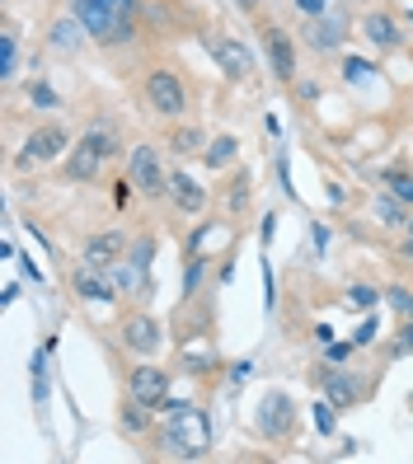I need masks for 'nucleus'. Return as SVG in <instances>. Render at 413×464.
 <instances>
[{"instance_id":"f257e3e1","label":"nucleus","mask_w":413,"mask_h":464,"mask_svg":"<svg viewBox=\"0 0 413 464\" xmlns=\"http://www.w3.org/2000/svg\"><path fill=\"white\" fill-rule=\"evenodd\" d=\"M75 19L103 47H127L136 38V0H75Z\"/></svg>"},{"instance_id":"f03ea898","label":"nucleus","mask_w":413,"mask_h":464,"mask_svg":"<svg viewBox=\"0 0 413 464\" xmlns=\"http://www.w3.org/2000/svg\"><path fill=\"white\" fill-rule=\"evenodd\" d=\"M155 441H160L155 455H164V459H198V455H207L211 436H207V422H202L198 408H188L179 418H164Z\"/></svg>"},{"instance_id":"7ed1b4c3","label":"nucleus","mask_w":413,"mask_h":464,"mask_svg":"<svg viewBox=\"0 0 413 464\" xmlns=\"http://www.w3.org/2000/svg\"><path fill=\"white\" fill-rule=\"evenodd\" d=\"M113 155H118V136L103 131V127H90V131L66 150V179H71V183H94V179L108 169V160H113Z\"/></svg>"},{"instance_id":"20e7f679","label":"nucleus","mask_w":413,"mask_h":464,"mask_svg":"<svg viewBox=\"0 0 413 464\" xmlns=\"http://www.w3.org/2000/svg\"><path fill=\"white\" fill-rule=\"evenodd\" d=\"M254 431L263 436L268 446H287L296 436V399L287 390H268L259 399V413H254Z\"/></svg>"},{"instance_id":"39448f33","label":"nucleus","mask_w":413,"mask_h":464,"mask_svg":"<svg viewBox=\"0 0 413 464\" xmlns=\"http://www.w3.org/2000/svg\"><path fill=\"white\" fill-rule=\"evenodd\" d=\"M71 146H75V141H71V131H66L62 122H43V127H34L29 136H24V150L15 155V165H19V169L52 165V160H62Z\"/></svg>"},{"instance_id":"423d86ee","label":"nucleus","mask_w":413,"mask_h":464,"mask_svg":"<svg viewBox=\"0 0 413 464\" xmlns=\"http://www.w3.org/2000/svg\"><path fill=\"white\" fill-rule=\"evenodd\" d=\"M127 183L142 198H170V174H164V160L155 146H136L127 160Z\"/></svg>"},{"instance_id":"0eeeda50","label":"nucleus","mask_w":413,"mask_h":464,"mask_svg":"<svg viewBox=\"0 0 413 464\" xmlns=\"http://www.w3.org/2000/svg\"><path fill=\"white\" fill-rule=\"evenodd\" d=\"M146 103L155 108L160 118H183L188 113V85L170 71V66H155L146 75Z\"/></svg>"},{"instance_id":"6e6552de","label":"nucleus","mask_w":413,"mask_h":464,"mask_svg":"<svg viewBox=\"0 0 413 464\" xmlns=\"http://www.w3.org/2000/svg\"><path fill=\"white\" fill-rule=\"evenodd\" d=\"M207 52H211V62L226 71V80H235V85L254 80V52L244 47L240 38H231V34H207Z\"/></svg>"},{"instance_id":"1a4fd4ad","label":"nucleus","mask_w":413,"mask_h":464,"mask_svg":"<svg viewBox=\"0 0 413 464\" xmlns=\"http://www.w3.org/2000/svg\"><path fill=\"white\" fill-rule=\"evenodd\" d=\"M118 343H123V352H132L136 362H146V357H155V352L164 347V329H160V319H151V314H127L118 324Z\"/></svg>"},{"instance_id":"9d476101","label":"nucleus","mask_w":413,"mask_h":464,"mask_svg":"<svg viewBox=\"0 0 413 464\" xmlns=\"http://www.w3.org/2000/svg\"><path fill=\"white\" fill-rule=\"evenodd\" d=\"M127 394H132L136 403H146V408H160L164 399H170V371L155 366V357L136 362V366L127 371Z\"/></svg>"},{"instance_id":"9b49d317","label":"nucleus","mask_w":413,"mask_h":464,"mask_svg":"<svg viewBox=\"0 0 413 464\" xmlns=\"http://www.w3.org/2000/svg\"><path fill=\"white\" fill-rule=\"evenodd\" d=\"M71 291H75L80 300H94V305H108V300H118L113 277H108L103 267H90L85 258H80V263L71 267Z\"/></svg>"},{"instance_id":"f8f14e48","label":"nucleus","mask_w":413,"mask_h":464,"mask_svg":"<svg viewBox=\"0 0 413 464\" xmlns=\"http://www.w3.org/2000/svg\"><path fill=\"white\" fill-rule=\"evenodd\" d=\"M263 52H268L272 75H278L282 85H291V80H296V43H291V34L278 29V24H268V29H263Z\"/></svg>"},{"instance_id":"ddd939ff","label":"nucleus","mask_w":413,"mask_h":464,"mask_svg":"<svg viewBox=\"0 0 413 464\" xmlns=\"http://www.w3.org/2000/svg\"><path fill=\"white\" fill-rule=\"evenodd\" d=\"M343 38H348L343 14H315V19H306V29H300V43L315 47V52H339Z\"/></svg>"},{"instance_id":"4468645a","label":"nucleus","mask_w":413,"mask_h":464,"mask_svg":"<svg viewBox=\"0 0 413 464\" xmlns=\"http://www.w3.org/2000/svg\"><path fill=\"white\" fill-rule=\"evenodd\" d=\"M127 249H132V244H127V235L123 230H99V235H90L85 239V254H80V258H85L90 267H113V263H123L127 258Z\"/></svg>"},{"instance_id":"2eb2a0df","label":"nucleus","mask_w":413,"mask_h":464,"mask_svg":"<svg viewBox=\"0 0 413 464\" xmlns=\"http://www.w3.org/2000/svg\"><path fill=\"white\" fill-rule=\"evenodd\" d=\"M250 188H254L250 169H231V179L221 183V216L244 221V216H250Z\"/></svg>"},{"instance_id":"dca6fc26","label":"nucleus","mask_w":413,"mask_h":464,"mask_svg":"<svg viewBox=\"0 0 413 464\" xmlns=\"http://www.w3.org/2000/svg\"><path fill=\"white\" fill-rule=\"evenodd\" d=\"M170 202H174V211H183V216H202V207H207V188L192 179V174L174 169V174H170Z\"/></svg>"},{"instance_id":"f3484780","label":"nucleus","mask_w":413,"mask_h":464,"mask_svg":"<svg viewBox=\"0 0 413 464\" xmlns=\"http://www.w3.org/2000/svg\"><path fill=\"white\" fill-rule=\"evenodd\" d=\"M315 380H320L324 399L334 403V408H352L357 399H362V380H357L352 371H320Z\"/></svg>"},{"instance_id":"a211bd4d","label":"nucleus","mask_w":413,"mask_h":464,"mask_svg":"<svg viewBox=\"0 0 413 464\" xmlns=\"http://www.w3.org/2000/svg\"><path fill=\"white\" fill-rule=\"evenodd\" d=\"M362 38H367L371 47H380V52H399V47H404L399 24H395L390 14H380V10H371V14L362 19Z\"/></svg>"},{"instance_id":"6ab92c4d","label":"nucleus","mask_w":413,"mask_h":464,"mask_svg":"<svg viewBox=\"0 0 413 464\" xmlns=\"http://www.w3.org/2000/svg\"><path fill=\"white\" fill-rule=\"evenodd\" d=\"M235 160H240V141H235L231 131L211 136V141L202 146V165H207V169H216V174H221V169H235Z\"/></svg>"},{"instance_id":"aec40b11","label":"nucleus","mask_w":413,"mask_h":464,"mask_svg":"<svg viewBox=\"0 0 413 464\" xmlns=\"http://www.w3.org/2000/svg\"><path fill=\"white\" fill-rule=\"evenodd\" d=\"M371 216L380 230H399V226H408V202H399L395 193H380V198H371Z\"/></svg>"},{"instance_id":"412c9836","label":"nucleus","mask_w":413,"mask_h":464,"mask_svg":"<svg viewBox=\"0 0 413 464\" xmlns=\"http://www.w3.org/2000/svg\"><path fill=\"white\" fill-rule=\"evenodd\" d=\"M15 75H19V29L15 19H5V29H0V80L15 85Z\"/></svg>"},{"instance_id":"4be33fe9","label":"nucleus","mask_w":413,"mask_h":464,"mask_svg":"<svg viewBox=\"0 0 413 464\" xmlns=\"http://www.w3.org/2000/svg\"><path fill=\"white\" fill-rule=\"evenodd\" d=\"M151 413H155V408L136 403V399L127 394V399H123V408H118V427H123L127 436H146V431H151Z\"/></svg>"},{"instance_id":"5701e85b","label":"nucleus","mask_w":413,"mask_h":464,"mask_svg":"<svg viewBox=\"0 0 413 464\" xmlns=\"http://www.w3.org/2000/svg\"><path fill=\"white\" fill-rule=\"evenodd\" d=\"M164 146H170L179 160H188V155H202V127H192V122L170 127V136H164Z\"/></svg>"},{"instance_id":"b1692460","label":"nucleus","mask_w":413,"mask_h":464,"mask_svg":"<svg viewBox=\"0 0 413 464\" xmlns=\"http://www.w3.org/2000/svg\"><path fill=\"white\" fill-rule=\"evenodd\" d=\"M80 34H90L80 19H57V24H52V52H62V57H66V52H75L80 47Z\"/></svg>"},{"instance_id":"393cba45","label":"nucleus","mask_w":413,"mask_h":464,"mask_svg":"<svg viewBox=\"0 0 413 464\" xmlns=\"http://www.w3.org/2000/svg\"><path fill=\"white\" fill-rule=\"evenodd\" d=\"M385 183H390V193H395L399 202L413 207V174H408V169H390V174H385Z\"/></svg>"},{"instance_id":"a878e982","label":"nucleus","mask_w":413,"mask_h":464,"mask_svg":"<svg viewBox=\"0 0 413 464\" xmlns=\"http://www.w3.org/2000/svg\"><path fill=\"white\" fill-rule=\"evenodd\" d=\"M376 300H380V291L367 286V282H357V286L348 291V305H352V310H376Z\"/></svg>"},{"instance_id":"bb28decb","label":"nucleus","mask_w":413,"mask_h":464,"mask_svg":"<svg viewBox=\"0 0 413 464\" xmlns=\"http://www.w3.org/2000/svg\"><path fill=\"white\" fill-rule=\"evenodd\" d=\"M385 300L395 305L399 319H413V291H408V286H390V291H385Z\"/></svg>"},{"instance_id":"cd10ccee","label":"nucleus","mask_w":413,"mask_h":464,"mask_svg":"<svg viewBox=\"0 0 413 464\" xmlns=\"http://www.w3.org/2000/svg\"><path fill=\"white\" fill-rule=\"evenodd\" d=\"M127 258H132L136 267L146 272V267H151V258H155V239H151V235H146V239H132V249H127Z\"/></svg>"},{"instance_id":"c85d7f7f","label":"nucleus","mask_w":413,"mask_h":464,"mask_svg":"<svg viewBox=\"0 0 413 464\" xmlns=\"http://www.w3.org/2000/svg\"><path fill=\"white\" fill-rule=\"evenodd\" d=\"M315 427H320V436H334V427H339L334 403H329V399H320V403H315Z\"/></svg>"},{"instance_id":"c756f323","label":"nucleus","mask_w":413,"mask_h":464,"mask_svg":"<svg viewBox=\"0 0 413 464\" xmlns=\"http://www.w3.org/2000/svg\"><path fill=\"white\" fill-rule=\"evenodd\" d=\"M376 338H380V324H376V314H371V319H362V324H357V334H352V343H357V347H371Z\"/></svg>"},{"instance_id":"7c9ffc66","label":"nucleus","mask_w":413,"mask_h":464,"mask_svg":"<svg viewBox=\"0 0 413 464\" xmlns=\"http://www.w3.org/2000/svg\"><path fill=\"white\" fill-rule=\"evenodd\" d=\"M408 352H413V319H404V329H399V338L390 347V357H408Z\"/></svg>"},{"instance_id":"2f4dec72","label":"nucleus","mask_w":413,"mask_h":464,"mask_svg":"<svg viewBox=\"0 0 413 464\" xmlns=\"http://www.w3.org/2000/svg\"><path fill=\"white\" fill-rule=\"evenodd\" d=\"M329 5H334V0H296V10L306 14V19H315V14H324Z\"/></svg>"},{"instance_id":"473e14b6","label":"nucleus","mask_w":413,"mask_h":464,"mask_svg":"<svg viewBox=\"0 0 413 464\" xmlns=\"http://www.w3.org/2000/svg\"><path fill=\"white\" fill-rule=\"evenodd\" d=\"M352 347H357V343H324V357H329V362H348Z\"/></svg>"},{"instance_id":"72a5a7b5","label":"nucleus","mask_w":413,"mask_h":464,"mask_svg":"<svg viewBox=\"0 0 413 464\" xmlns=\"http://www.w3.org/2000/svg\"><path fill=\"white\" fill-rule=\"evenodd\" d=\"M29 94H34V99H38L43 108H57V94H52V90L43 85V80H38V85H29Z\"/></svg>"},{"instance_id":"f704fd0d","label":"nucleus","mask_w":413,"mask_h":464,"mask_svg":"<svg viewBox=\"0 0 413 464\" xmlns=\"http://www.w3.org/2000/svg\"><path fill=\"white\" fill-rule=\"evenodd\" d=\"M343 75H348V80H362V75H367V62L348 57V62H343Z\"/></svg>"},{"instance_id":"c9c22d12","label":"nucleus","mask_w":413,"mask_h":464,"mask_svg":"<svg viewBox=\"0 0 413 464\" xmlns=\"http://www.w3.org/2000/svg\"><path fill=\"white\" fill-rule=\"evenodd\" d=\"M235 5H240L244 14H259V0H235Z\"/></svg>"},{"instance_id":"e433bc0d","label":"nucleus","mask_w":413,"mask_h":464,"mask_svg":"<svg viewBox=\"0 0 413 464\" xmlns=\"http://www.w3.org/2000/svg\"><path fill=\"white\" fill-rule=\"evenodd\" d=\"M404 258H413V216H408V239H404Z\"/></svg>"}]
</instances>
